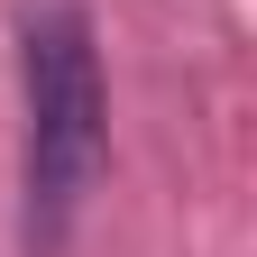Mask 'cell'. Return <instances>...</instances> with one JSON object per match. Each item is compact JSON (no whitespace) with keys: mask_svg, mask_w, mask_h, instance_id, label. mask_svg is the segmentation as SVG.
<instances>
[{"mask_svg":"<svg viewBox=\"0 0 257 257\" xmlns=\"http://www.w3.org/2000/svg\"><path fill=\"white\" fill-rule=\"evenodd\" d=\"M110 166V83L83 0H19V239L64 257L74 211Z\"/></svg>","mask_w":257,"mask_h":257,"instance_id":"obj_1","label":"cell"}]
</instances>
